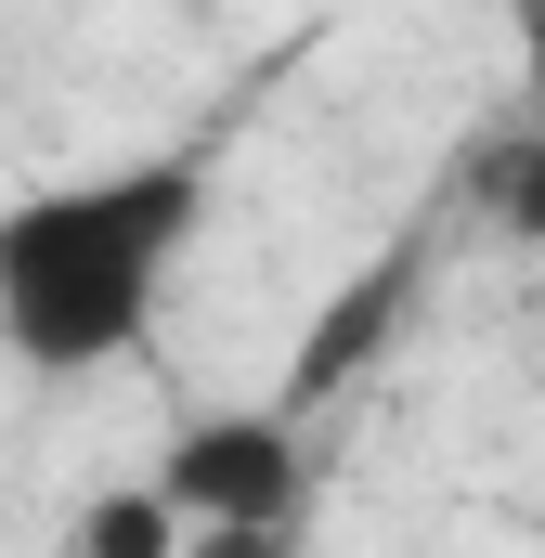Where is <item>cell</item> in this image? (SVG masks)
<instances>
[{
	"mask_svg": "<svg viewBox=\"0 0 545 558\" xmlns=\"http://www.w3.org/2000/svg\"><path fill=\"white\" fill-rule=\"evenodd\" d=\"M208 221V156H118L0 208V351L26 377H92L143 351L156 299Z\"/></svg>",
	"mask_w": 545,
	"mask_h": 558,
	"instance_id": "6da1fadb",
	"label": "cell"
},
{
	"mask_svg": "<svg viewBox=\"0 0 545 558\" xmlns=\"http://www.w3.org/2000/svg\"><path fill=\"white\" fill-rule=\"evenodd\" d=\"M169 507H182V533H299V494H312V468H299V428L272 416H195L169 428V454L143 468Z\"/></svg>",
	"mask_w": 545,
	"mask_h": 558,
	"instance_id": "7a4b0ae2",
	"label": "cell"
},
{
	"mask_svg": "<svg viewBox=\"0 0 545 558\" xmlns=\"http://www.w3.org/2000/svg\"><path fill=\"white\" fill-rule=\"evenodd\" d=\"M78 558H182V507H169L156 481H131V494H105V507L78 520Z\"/></svg>",
	"mask_w": 545,
	"mask_h": 558,
	"instance_id": "3957f363",
	"label": "cell"
},
{
	"mask_svg": "<svg viewBox=\"0 0 545 558\" xmlns=\"http://www.w3.org/2000/svg\"><path fill=\"white\" fill-rule=\"evenodd\" d=\"M494 221H507L520 247H545V118H533V131H520V156L494 169Z\"/></svg>",
	"mask_w": 545,
	"mask_h": 558,
	"instance_id": "277c9868",
	"label": "cell"
},
{
	"mask_svg": "<svg viewBox=\"0 0 545 558\" xmlns=\"http://www.w3.org/2000/svg\"><path fill=\"white\" fill-rule=\"evenodd\" d=\"M182 558H299V533H182Z\"/></svg>",
	"mask_w": 545,
	"mask_h": 558,
	"instance_id": "5b68a950",
	"label": "cell"
},
{
	"mask_svg": "<svg viewBox=\"0 0 545 558\" xmlns=\"http://www.w3.org/2000/svg\"><path fill=\"white\" fill-rule=\"evenodd\" d=\"M494 13H507V26H520V39L545 52V0H494Z\"/></svg>",
	"mask_w": 545,
	"mask_h": 558,
	"instance_id": "8992f818",
	"label": "cell"
}]
</instances>
